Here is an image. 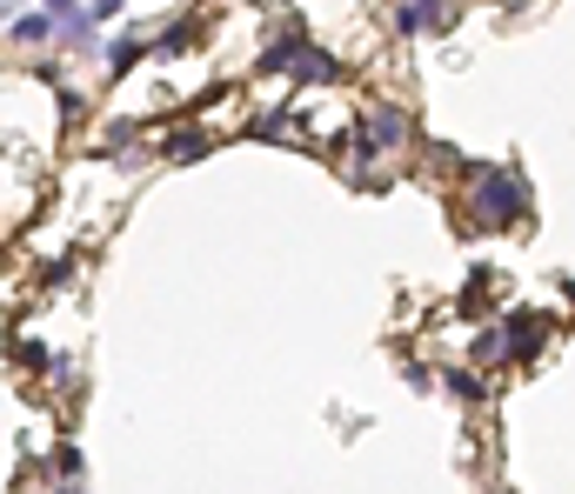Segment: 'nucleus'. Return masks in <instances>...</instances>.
I'll return each instance as SVG.
<instances>
[{
	"mask_svg": "<svg viewBox=\"0 0 575 494\" xmlns=\"http://www.w3.org/2000/svg\"><path fill=\"white\" fill-rule=\"evenodd\" d=\"M134 60H141V47H134V41H114V47H108V67H114V74H128Z\"/></svg>",
	"mask_w": 575,
	"mask_h": 494,
	"instance_id": "obj_3",
	"label": "nucleus"
},
{
	"mask_svg": "<svg viewBox=\"0 0 575 494\" xmlns=\"http://www.w3.org/2000/svg\"><path fill=\"white\" fill-rule=\"evenodd\" d=\"M201 147H208V141H201V134H175V141H168V154H181V160H195V154H201Z\"/></svg>",
	"mask_w": 575,
	"mask_h": 494,
	"instance_id": "obj_4",
	"label": "nucleus"
},
{
	"mask_svg": "<svg viewBox=\"0 0 575 494\" xmlns=\"http://www.w3.org/2000/svg\"><path fill=\"white\" fill-rule=\"evenodd\" d=\"M468 201H475V221H482V227H509V221H522V214H529L522 181H509V175H488V168L475 175Z\"/></svg>",
	"mask_w": 575,
	"mask_h": 494,
	"instance_id": "obj_1",
	"label": "nucleus"
},
{
	"mask_svg": "<svg viewBox=\"0 0 575 494\" xmlns=\"http://www.w3.org/2000/svg\"><path fill=\"white\" fill-rule=\"evenodd\" d=\"M462 14V0H422V8H401V34H429V27H449Z\"/></svg>",
	"mask_w": 575,
	"mask_h": 494,
	"instance_id": "obj_2",
	"label": "nucleus"
},
{
	"mask_svg": "<svg viewBox=\"0 0 575 494\" xmlns=\"http://www.w3.org/2000/svg\"><path fill=\"white\" fill-rule=\"evenodd\" d=\"M14 41H47V21H41V14H34V21H21V27H14Z\"/></svg>",
	"mask_w": 575,
	"mask_h": 494,
	"instance_id": "obj_5",
	"label": "nucleus"
}]
</instances>
